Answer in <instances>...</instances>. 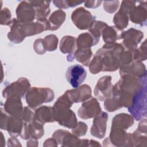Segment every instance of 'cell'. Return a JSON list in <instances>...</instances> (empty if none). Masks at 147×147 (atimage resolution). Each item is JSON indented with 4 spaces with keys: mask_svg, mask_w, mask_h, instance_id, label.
I'll use <instances>...</instances> for the list:
<instances>
[{
    "mask_svg": "<svg viewBox=\"0 0 147 147\" xmlns=\"http://www.w3.org/2000/svg\"><path fill=\"white\" fill-rule=\"evenodd\" d=\"M79 146H89V140L80 139Z\"/></svg>",
    "mask_w": 147,
    "mask_h": 147,
    "instance_id": "681fc988",
    "label": "cell"
},
{
    "mask_svg": "<svg viewBox=\"0 0 147 147\" xmlns=\"http://www.w3.org/2000/svg\"><path fill=\"white\" fill-rule=\"evenodd\" d=\"M132 147L146 146H147V134H144L136 129L133 133H131Z\"/></svg>",
    "mask_w": 147,
    "mask_h": 147,
    "instance_id": "d6a6232c",
    "label": "cell"
},
{
    "mask_svg": "<svg viewBox=\"0 0 147 147\" xmlns=\"http://www.w3.org/2000/svg\"><path fill=\"white\" fill-rule=\"evenodd\" d=\"M119 6V1H106L103 2V9L105 11L108 13H114L118 9Z\"/></svg>",
    "mask_w": 147,
    "mask_h": 147,
    "instance_id": "f35d334b",
    "label": "cell"
},
{
    "mask_svg": "<svg viewBox=\"0 0 147 147\" xmlns=\"http://www.w3.org/2000/svg\"><path fill=\"white\" fill-rule=\"evenodd\" d=\"M128 133L123 129L111 128L109 137L103 141V146H126Z\"/></svg>",
    "mask_w": 147,
    "mask_h": 147,
    "instance_id": "5bb4252c",
    "label": "cell"
},
{
    "mask_svg": "<svg viewBox=\"0 0 147 147\" xmlns=\"http://www.w3.org/2000/svg\"><path fill=\"white\" fill-rule=\"evenodd\" d=\"M27 129L30 138L38 140L41 138L44 134L43 125L36 120L28 123Z\"/></svg>",
    "mask_w": 147,
    "mask_h": 147,
    "instance_id": "f546056e",
    "label": "cell"
},
{
    "mask_svg": "<svg viewBox=\"0 0 147 147\" xmlns=\"http://www.w3.org/2000/svg\"><path fill=\"white\" fill-rule=\"evenodd\" d=\"M10 27V29L7 33V38L11 42L15 44L21 43L26 37L36 35L44 31L50 30L48 20L43 21H37L34 22L23 23L20 22L17 18H13Z\"/></svg>",
    "mask_w": 147,
    "mask_h": 147,
    "instance_id": "7a4b0ae2",
    "label": "cell"
},
{
    "mask_svg": "<svg viewBox=\"0 0 147 147\" xmlns=\"http://www.w3.org/2000/svg\"><path fill=\"white\" fill-rule=\"evenodd\" d=\"M94 118L90 130V133L93 137L102 139L106 134L108 114L102 111Z\"/></svg>",
    "mask_w": 147,
    "mask_h": 147,
    "instance_id": "d6986e66",
    "label": "cell"
},
{
    "mask_svg": "<svg viewBox=\"0 0 147 147\" xmlns=\"http://www.w3.org/2000/svg\"><path fill=\"white\" fill-rule=\"evenodd\" d=\"M17 19L21 22H32L36 19V11L34 7L29 1H21L16 10Z\"/></svg>",
    "mask_w": 147,
    "mask_h": 147,
    "instance_id": "e0dca14e",
    "label": "cell"
},
{
    "mask_svg": "<svg viewBox=\"0 0 147 147\" xmlns=\"http://www.w3.org/2000/svg\"><path fill=\"white\" fill-rule=\"evenodd\" d=\"M107 24L103 21H95L91 27L88 29L89 32L92 35L95 39L99 42L103 29L107 26Z\"/></svg>",
    "mask_w": 147,
    "mask_h": 147,
    "instance_id": "1f68e13d",
    "label": "cell"
},
{
    "mask_svg": "<svg viewBox=\"0 0 147 147\" xmlns=\"http://www.w3.org/2000/svg\"><path fill=\"white\" fill-rule=\"evenodd\" d=\"M146 49V40H145L138 48L133 51L134 60L142 62V61H145L147 59Z\"/></svg>",
    "mask_w": 147,
    "mask_h": 147,
    "instance_id": "e575fe53",
    "label": "cell"
},
{
    "mask_svg": "<svg viewBox=\"0 0 147 147\" xmlns=\"http://www.w3.org/2000/svg\"><path fill=\"white\" fill-rule=\"evenodd\" d=\"M52 137L55 139L57 144L60 145L61 146L70 147L80 146V139L67 130L59 129L56 130L53 133Z\"/></svg>",
    "mask_w": 147,
    "mask_h": 147,
    "instance_id": "2e32d148",
    "label": "cell"
},
{
    "mask_svg": "<svg viewBox=\"0 0 147 147\" xmlns=\"http://www.w3.org/2000/svg\"><path fill=\"white\" fill-rule=\"evenodd\" d=\"M143 38L144 33L142 31L131 28L121 32V40L122 39L123 41L121 44L125 49L134 51Z\"/></svg>",
    "mask_w": 147,
    "mask_h": 147,
    "instance_id": "8fae6325",
    "label": "cell"
},
{
    "mask_svg": "<svg viewBox=\"0 0 147 147\" xmlns=\"http://www.w3.org/2000/svg\"><path fill=\"white\" fill-rule=\"evenodd\" d=\"M36 11L37 21H45L51 12L50 2L47 1H29Z\"/></svg>",
    "mask_w": 147,
    "mask_h": 147,
    "instance_id": "603a6c76",
    "label": "cell"
},
{
    "mask_svg": "<svg viewBox=\"0 0 147 147\" xmlns=\"http://www.w3.org/2000/svg\"><path fill=\"white\" fill-rule=\"evenodd\" d=\"M54 98L53 91L48 87H30L25 94L26 102L32 109H36L44 103L52 102Z\"/></svg>",
    "mask_w": 147,
    "mask_h": 147,
    "instance_id": "5b68a950",
    "label": "cell"
},
{
    "mask_svg": "<svg viewBox=\"0 0 147 147\" xmlns=\"http://www.w3.org/2000/svg\"><path fill=\"white\" fill-rule=\"evenodd\" d=\"M98 42L90 32L81 33L76 38L77 49L89 48L95 46Z\"/></svg>",
    "mask_w": 147,
    "mask_h": 147,
    "instance_id": "f1b7e54d",
    "label": "cell"
},
{
    "mask_svg": "<svg viewBox=\"0 0 147 147\" xmlns=\"http://www.w3.org/2000/svg\"><path fill=\"white\" fill-rule=\"evenodd\" d=\"M146 82V77L138 78L131 75H124L113 86L111 98L121 109L129 107L136 92Z\"/></svg>",
    "mask_w": 147,
    "mask_h": 147,
    "instance_id": "6da1fadb",
    "label": "cell"
},
{
    "mask_svg": "<svg viewBox=\"0 0 147 147\" xmlns=\"http://www.w3.org/2000/svg\"><path fill=\"white\" fill-rule=\"evenodd\" d=\"M141 121L140 122V123H138V127H137V130L144 134H147V122H146V118H142V119H141Z\"/></svg>",
    "mask_w": 147,
    "mask_h": 147,
    "instance_id": "b9f144b4",
    "label": "cell"
},
{
    "mask_svg": "<svg viewBox=\"0 0 147 147\" xmlns=\"http://www.w3.org/2000/svg\"><path fill=\"white\" fill-rule=\"evenodd\" d=\"M101 145L99 143V142L95 141L94 140H89V146H100Z\"/></svg>",
    "mask_w": 147,
    "mask_h": 147,
    "instance_id": "f907efd6",
    "label": "cell"
},
{
    "mask_svg": "<svg viewBox=\"0 0 147 147\" xmlns=\"http://www.w3.org/2000/svg\"><path fill=\"white\" fill-rule=\"evenodd\" d=\"M8 146H21L19 140H18L15 137H11L9 138L7 141Z\"/></svg>",
    "mask_w": 147,
    "mask_h": 147,
    "instance_id": "f6af8a7d",
    "label": "cell"
},
{
    "mask_svg": "<svg viewBox=\"0 0 147 147\" xmlns=\"http://www.w3.org/2000/svg\"><path fill=\"white\" fill-rule=\"evenodd\" d=\"M101 111L102 109L98 99L91 96L82 103L81 107L78 110V114L83 119H88L95 118Z\"/></svg>",
    "mask_w": 147,
    "mask_h": 147,
    "instance_id": "7c38bea8",
    "label": "cell"
},
{
    "mask_svg": "<svg viewBox=\"0 0 147 147\" xmlns=\"http://www.w3.org/2000/svg\"><path fill=\"white\" fill-rule=\"evenodd\" d=\"M92 56V51L91 48L76 49V51L74 53V58L76 61L86 67L88 66Z\"/></svg>",
    "mask_w": 147,
    "mask_h": 147,
    "instance_id": "4dcf8cb0",
    "label": "cell"
},
{
    "mask_svg": "<svg viewBox=\"0 0 147 147\" xmlns=\"http://www.w3.org/2000/svg\"><path fill=\"white\" fill-rule=\"evenodd\" d=\"M58 145L55 139H54L53 137L48 138L44 141L43 146L44 147H47V146H57Z\"/></svg>",
    "mask_w": 147,
    "mask_h": 147,
    "instance_id": "bcb514c9",
    "label": "cell"
},
{
    "mask_svg": "<svg viewBox=\"0 0 147 147\" xmlns=\"http://www.w3.org/2000/svg\"><path fill=\"white\" fill-rule=\"evenodd\" d=\"M112 78L110 75H105L98 80L94 91V95L100 100L105 101L106 99L112 95L113 84L111 83Z\"/></svg>",
    "mask_w": 147,
    "mask_h": 147,
    "instance_id": "4fadbf2b",
    "label": "cell"
},
{
    "mask_svg": "<svg viewBox=\"0 0 147 147\" xmlns=\"http://www.w3.org/2000/svg\"><path fill=\"white\" fill-rule=\"evenodd\" d=\"M12 20L11 11L7 7H4L1 10L0 24L1 25L10 26Z\"/></svg>",
    "mask_w": 147,
    "mask_h": 147,
    "instance_id": "8d00e7d4",
    "label": "cell"
},
{
    "mask_svg": "<svg viewBox=\"0 0 147 147\" xmlns=\"http://www.w3.org/2000/svg\"><path fill=\"white\" fill-rule=\"evenodd\" d=\"M65 93L73 103L83 102L92 96L91 87L86 84L74 89L67 90Z\"/></svg>",
    "mask_w": 147,
    "mask_h": 147,
    "instance_id": "ffe728a7",
    "label": "cell"
},
{
    "mask_svg": "<svg viewBox=\"0 0 147 147\" xmlns=\"http://www.w3.org/2000/svg\"><path fill=\"white\" fill-rule=\"evenodd\" d=\"M88 130V126L87 124L83 122H79L77 125L72 129V133L76 136L78 137H83L86 135Z\"/></svg>",
    "mask_w": 147,
    "mask_h": 147,
    "instance_id": "74e56055",
    "label": "cell"
},
{
    "mask_svg": "<svg viewBox=\"0 0 147 147\" xmlns=\"http://www.w3.org/2000/svg\"><path fill=\"white\" fill-rule=\"evenodd\" d=\"M71 20L79 29L87 30L95 21V17L84 7H79L72 11Z\"/></svg>",
    "mask_w": 147,
    "mask_h": 147,
    "instance_id": "30bf717a",
    "label": "cell"
},
{
    "mask_svg": "<svg viewBox=\"0 0 147 147\" xmlns=\"http://www.w3.org/2000/svg\"><path fill=\"white\" fill-rule=\"evenodd\" d=\"M84 1H74V0H68L67 1V3L69 7H74L79 5H80L84 3Z\"/></svg>",
    "mask_w": 147,
    "mask_h": 147,
    "instance_id": "c3c4849f",
    "label": "cell"
},
{
    "mask_svg": "<svg viewBox=\"0 0 147 147\" xmlns=\"http://www.w3.org/2000/svg\"><path fill=\"white\" fill-rule=\"evenodd\" d=\"M134 119L131 115L126 113L118 114L113 118L111 128H121L126 130L134 124Z\"/></svg>",
    "mask_w": 147,
    "mask_h": 147,
    "instance_id": "d4e9b609",
    "label": "cell"
},
{
    "mask_svg": "<svg viewBox=\"0 0 147 147\" xmlns=\"http://www.w3.org/2000/svg\"><path fill=\"white\" fill-rule=\"evenodd\" d=\"M59 48L63 53L74 55L77 49L76 38L71 36L63 37L60 41Z\"/></svg>",
    "mask_w": 147,
    "mask_h": 147,
    "instance_id": "484cf974",
    "label": "cell"
},
{
    "mask_svg": "<svg viewBox=\"0 0 147 147\" xmlns=\"http://www.w3.org/2000/svg\"><path fill=\"white\" fill-rule=\"evenodd\" d=\"M24 125V121L21 117L9 115L1 108L0 127L2 130H7L11 137L20 136Z\"/></svg>",
    "mask_w": 147,
    "mask_h": 147,
    "instance_id": "52a82bcc",
    "label": "cell"
},
{
    "mask_svg": "<svg viewBox=\"0 0 147 147\" xmlns=\"http://www.w3.org/2000/svg\"><path fill=\"white\" fill-rule=\"evenodd\" d=\"M137 1H122L118 12L113 17L114 26L121 30L127 28L129 24V13L136 5Z\"/></svg>",
    "mask_w": 147,
    "mask_h": 147,
    "instance_id": "9c48e42d",
    "label": "cell"
},
{
    "mask_svg": "<svg viewBox=\"0 0 147 147\" xmlns=\"http://www.w3.org/2000/svg\"><path fill=\"white\" fill-rule=\"evenodd\" d=\"M21 98L19 97L7 98L3 105L5 111L9 115L21 118L24 107Z\"/></svg>",
    "mask_w": 147,
    "mask_h": 147,
    "instance_id": "7402d4cb",
    "label": "cell"
},
{
    "mask_svg": "<svg viewBox=\"0 0 147 147\" xmlns=\"http://www.w3.org/2000/svg\"><path fill=\"white\" fill-rule=\"evenodd\" d=\"M133 51L125 49L121 54L120 59V67H124L129 65L133 61ZM119 67V68H120Z\"/></svg>",
    "mask_w": 147,
    "mask_h": 147,
    "instance_id": "d590c367",
    "label": "cell"
},
{
    "mask_svg": "<svg viewBox=\"0 0 147 147\" xmlns=\"http://www.w3.org/2000/svg\"><path fill=\"white\" fill-rule=\"evenodd\" d=\"M1 134L2 136V138H1V146H5V140L3 137V135L2 134V132H1Z\"/></svg>",
    "mask_w": 147,
    "mask_h": 147,
    "instance_id": "816d5d0a",
    "label": "cell"
},
{
    "mask_svg": "<svg viewBox=\"0 0 147 147\" xmlns=\"http://www.w3.org/2000/svg\"><path fill=\"white\" fill-rule=\"evenodd\" d=\"M33 49L34 52L38 55H43L45 53L46 49L45 48L43 38H38L34 41Z\"/></svg>",
    "mask_w": 147,
    "mask_h": 147,
    "instance_id": "60d3db41",
    "label": "cell"
},
{
    "mask_svg": "<svg viewBox=\"0 0 147 147\" xmlns=\"http://www.w3.org/2000/svg\"><path fill=\"white\" fill-rule=\"evenodd\" d=\"M136 5L129 13V19L134 24L140 26L146 25L147 2L146 1H137Z\"/></svg>",
    "mask_w": 147,
    "mask_h": 147,
    "instance_id": "ac0fdd59",
    "label": "cell"
},
{
    "mask_svg": "<svg viewBox=\"0 0 147 147\" xmlns=\"http://www.w3.org/2000/svg\"><path fill=\"white\" fill-rule=\"evenodd\" d=\"M122 31L115 26L107 25L102 30L101 35L105 43H113L115 42L118 40H121V34Z\"/></svg>",
    "mask_w": 147,
    "mask_h": 147,
    "instance_id": "4316f807",
    "label": "cell"
},
{
    "mask_svg": "<svg viewBox=\"0 0 147 147\" xmlns=\"http://www.w3.org/2000/svg\"><path fill=\"white\" fill-rule=\"evenodd\" d=\"M21 118L24 122L29 123L34 120V113L31 110L29 106L24 107Z\"/></svg>",
    "mask_w": 147,
    "mask_h": 147,
    "instance_id": "ab89813d",
    "label": "cell"
},
{
    "mask_svg": "<svg viewBox=\"0 0 147 147\" xmlns=\"http://www.w3.org/2000/svg\"><path fill=\"white\" fill-rule=\"evenodd\" d=\"M102 1H84V6L87 8L95 9L100 6Z\"/></svg>",
    "mask_w": 147,
    "mask_h": 147,
    "instance_id": "7bdbcfd3",
    "label": "cell"
},
{
    "mask_svg": "<svg viewBox=\"0 0 147 147\" xmlns=\"http://www.w3.org/2000/svg\"><path fill=\"white\" fill-rule=\"evenodd\" d=\"M124 47L117 42L105 43L95 55L99 61L103 72H114L120 67V59Z\"/></svg>",
    "mask_w": 147,
    "mask_h": 147,
    "instance_id": "3957f363",
    "label": "cell"
},
{
    "mask_svg": "<svg viewBox=\"0 0 147 147\" xmlns=\"http://www.w3.org/2000/svg\"><path fill=\"white\" fill-rule=\"evenodd\" d=\"M87 72L85 69L80 64L70 66L65 72L66 79L74 88L80 86L85 80Z\"/></svg>",
    "mask_w": 147,
    "mask_h": 147,
    "instance_id": "9a60e30c",
    "label": "cell"
},
{
    "mask_svg": "<svg viewBox=\"0 0 147 147\" xmlns=\"http://www.w3.org/2000/svg\"><path fill=\"white\" fill-rule=\"evenodd\" d=\"M73 104L64 93L58 98L52 107L55 121L60 125L71 129L78 123L75 113L70 109Z\"/></svg>",
    "mask_w": 147,
    "mask_h": 147,
    "instance_id": "277c9868",
    "label": "cell"
},
{
    "mask_svg": "<svg viewBox=\"0 0 147 147\" xmlns=\"http://www.w3.org/2000/svg\"><path fill=\"white\" fill-rule=\"evenodd\" d=\"M34 120L42 124L46 123L54 122L52 107L47 106H42L37 108L34 112Z\"/></svg>",
    "mask_w": 147,
    "mask_h": 147,
    "instance_id": "cb8c5ba5",
    "label": "cell"
},
{
    "mask_svg": "<svg viewBox=\"0 0 147 147\" xmlns=\"http://www.w3.org/2000/svg\"><path fill=\"white\" fill-rule=\"evenodd\" d=\"M38 142L37 140L34 139L32 138H30L28 140V141L26 143L27 146L36 147V146H38Z\"/></svg>",
    "mask_w": 147,
    "mask_h": 147,
    "instance_id": "7dc6e473",
    "label": "cell"
},
{
    "mask_svg": "<svg viewBox=\"0 0 147 147\" xmlns=\"http://www.w3.org/2000/svg\"><path fill=\"white\" fill-rule=\"evenodd\" d=\"M146 82L134 94L131 105L127 108L128 111L136 121L146 118Z\"/></svg>",
    "mask_w": 147,
    "mask_h": 147,
    "instance_id": "8992f818",
    "label": "cell"
},
{
    "mask_svg": "<svg viewBox=\"0 0 147 147\" xmlns=\"http://www.w3.org/2000/svg\"><path fill=\"white\" fill-rule=\"evenodd\" d=\"M43 41L46 51L52 52L55 51L57 48L59 39L55 34H51L45 36L43 38Z\"/></svg>",
    "mask_w": 147,
    "mask_h": 147,
    "instance_id": "836d02e7",
    "label": "cell"
},
{
    "mask_svg": "<svg viewBox=\"0 0 147 147\" xmlns=\"http://www.w3.org/2000/svg\"><path fill=\"white\" fill-rule=\"evenodd\" d=\"M66 18V13L61 9L53 11L49 16L48 21L51 31L57 30L64 23Z\"/></svg>",
    "mask_w": 147,
    "mask_h": 147,
    "instance_id": "83f0119b",
    "label": "cell"
},
{
    "mask_svg": "<svg viewBox=\"0 0 147 147\" xmlns=\"http://www.w3.org/2000/svg\"><path fill=\"white\" fill-rule=\"evenodd\" d=\"M53 5L58 7L59 9H68V5L67 3V1H53Z\"/></svg>",
    "mask_w": 147,
    "mask_h": 147,
    "instance_id": "ee69618b",
    "label": "cell"
},
{
    "mask_svg": "<svg viewBox=\"0 0 147 147\" xmlns=\"http://www.w3.org/2000/svg\"><path fill=\"white\" fill-rule=\"evenodd\" d=\"M127 74L138 78L146 77V67L142 61L134 60L129 65L119 68L121 76Z\"/></svg>",
    "mask_w": 147,
    "mask_h": 147,
    "instance_id": "44dd1931",
    "label": "cell"
},
{
    "mask_svg": "<svg viewBox=\"0 0 147 147\" xmlns=\"http://www.w3.org/2000/svg\"><path fill=\"white\" fill-rule=\"evenodd\" d=\"M30 87V84L26 78H20L14 82L6 86L2 91V96L4 98L10 97L22 98Z\"/></svg>",
    "mask_w": 147,
    "mask_h": 147,
    "instance_id": "ba28073f",
    "label": "cell"
}]
</instances>
